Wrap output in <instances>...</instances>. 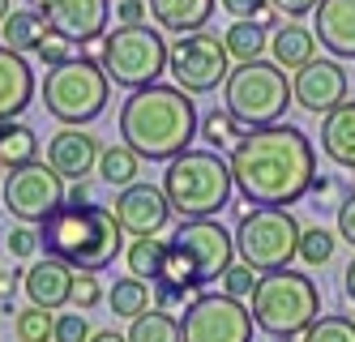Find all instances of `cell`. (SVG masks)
I'll use <instances>...</instances> for the list:
<instances>
[{
	"mask_svg": "<svg viewBox=\"0 0 355 342\" xmlns=\"http://www.w3.org/2000/svg\"><path fill=\"white\" fill-rule=\"evenodd\" d=\"M232 180L248 205H295L309 197L317 176V150L295 124H261L232 146Z\"/></svg>",
	"mask_w": 355,
	"mask_h": 342,
	"instance_id": "obj_1",
	"label": "cell"
},
{
	"mask_svg": "<svg viewBox=\"0 0 355 342\" xmlns=\"http://www.w3.org/2000/svg\"><path fill=\"white\" fill-rule=\"evenodd\" d=\"M197 103L180 86H141L120 103V142L141 154V163H171L197 137Z\"/></svg>",
	"mask_w": 355,
	"mask_h": 342,
	"instance_id": "obj_2",
	"label": "cell"
},
{
	"mask_svg": "<svg viewBox=\"0 0 355 342\" xmlns=\"http://www.w3.org/2000/svg\"><path fill=\"white\" fill-rule=\"evenodd\" d=\"M39 248L47 257L69 261L73 270L86 274H103L107 266H116V257L124 248V231L112 214V205H56L52 214L39 223Z\"/></svg>",
	"mask_w": 355,
	"mask_h": 342,
	"instance_id": "obj_3",
	"label": "cell"
},
{
	"mask_svg": "<svg viewBox=\"0 0 355 342\" xmlns=\"http://www.w3.org/2000/svg\"><path fill=\"white\" fill-rule=\"evenodd\" d=\"M163 193L171 214L180 219H214L227 210L236 193L232 180V163L223 159L218 150H184L175 154L163 171Z\"/></svg>",
	"mask_w": 355,
	"mask_h": 342,
	"instance_id": "obj_4",
	"label": "cell"
},
{
	"mask_svg": "<svg viewBox=\"0 0 355 342\" xmlns=\"http://www.w3.org/2000/svg\"><path fill=\"white\" fill-rule=\"evenodd\" d=\"M248 312L252 325L270 338H300L317 317H321V291L309 274L287 270H270L257 278L248 296Z\"/></svg>",
	"mask_w": 355,
	"mask_h": 342,
	"instance_id": "obj_5",
	"label": "cell"
},
{
	"mask_svg": "<svg viewBox=\"0 0 355 342\" xmlns=\"http://www.w3.org/2000/svg\"><path fill=\"white\" fill-rule=\"evenodd\" d=\"M223 108L232 112L244 128L278 124L287 116V108H295L287 69H278L274 60L236 65L232 73H227V82H223Z\"/></svg>",
	"mask_w": 355,
	"mask_h": 342,
	"instance_id": "obj_6",
	"label": "cell"
},
{
	"mask_svg": "<svg viewBox=\"0 0 355 342\" xmlns=\"http://www.w3.org/2000/svg\"><path fill=\"white\" fill-rule=\"evenodd\" d=\"M43 108L52 112L60 124H90L107 112V99H112V82L98 60L90 56H73L56 69H47L43 77Z\"/></svg>",
	"mask_w": 355,
	"mask_h": 342,
	"instance_id": "obj_7",
	"label": "cell"
},
{
	"mask_svg": "<svg viewBox=\"0 0 355 342\" xmlns=\"http://www.w3.org/2000/svg\"><path fill=\"white\" fill-rule=\"evenodd\" d=\"M107 82L120 90H141L155 86L167 73V39L150 22L137 26H116L112 35H103V51H98Z\"/></svg>",
	"mask_w": 355,
	"mask_h": 342,
	"instance_id": "obj_8",
	"label": "cell"
},
{
	"mask_svg": "<svg viewBox=\"0 0 355 342\" xmlns=\"http://www.w3.org/2000/svg\"><path fill=\"white\" fill-rule=\"evenodd\" d=\"M300 223L287 205H252L236 223V257L257 274L287 270L300 257Z\"/></svg>",
	"mask_w": 355,
	"mask_h": 342,
	"instance_id": "obj_9",
	"label": "cell"
},
{
	"mask_svg": "<svg viewBox=\"0 0 355 342\" xmlns=\"http://www.w3.org/2000/svg\"><path fill=\"white\" fill-rule=\"evenodd\" d=\"M167 73L175 77V86L189 94H210L227 82L232 73V56L218 35L210 31H189L175 35V43H167Z\"/></svg>",
	"mask_w": 355,
	"mask_h": 342,
	"instance_id": "obj_10",
	"label": "cell"
},
{
	"mask_svg": "<svg viewBox=\"0 0 355 342\" xmlns=\"http://www.w3.org/2000/svg\"><path fill=\"white\" fill-rule=\"evenodd\" d=\"M252 312L227 291H197L180 317L184 342H252Z\"/></svg>",
	"mask_w": 355,
	"mask_h": 342,
	"instance_id": "obj_11",
	"label": "cell"
},
{
	"mask_svg": "<svg viewBox=\"0 0 355 342\" xmlns=\"http://www.w3.org/2000/svg\"><path fill=\"white\" fill-rule=\"evenodd\" d=\"M64 176L47 163V159H35L26 167H13L5 176V210L21 223H43L56 205H64Z\"/></svg>",
	"mask_w": 355,
	"mask_h": 342,
	"instance_id": "obj_12",
	"label": "cell"
},
{
	"mask_svg": "<svg viewBox=\"0 0 355 342\" xmlns=\"http://www.w3.org/2000/svg\"><path fill=\"white\" fill-rule=\"evenodd\" d=\"M171 244L189 257V266L197 270L201 287L223 278L227 270H232V261H236V235L227 231L218 219H180Z\"/></svg>",
	"mask_w": 355,
	"mask_h": 342,
	"instance_id": "obj_13",
	"label": "cell"
},
{
	"mask_svg": "<svg viewBox=\"0 0 355 342\" xmlns=\"http://www.w3.org/2000/svg\"><path fill=\"white\" fill-rule=\"evenodd\" d=\"M112 214L120 223L124 235H133V240H146V235H159L167 223H171V205H167V193L163 184H129V189H120V197L112 201Z\"/></svg>",
	"mask_w": 355,
	"mask_h": 342,
	"instance_id": "obj_14",
	"label": "cell"
},
{
	"mask_svg": "<svg viewBox=\"0 0 355 342\" xmlns=\"http://www.w3.org/2000/svg\"><path fill=\"white\" fill-rule=\"evenodd\" d=\"M347 90H351L347 69L338 60H321V56H313L309 65L295 69V77H291L295 108L313 112V116H325V112H334L338 103H347Z\"/></svg>",
	"mask_w": 355,
	"mask_h": 342,
	"instance_id": "obj_15",
	"label": "cell"
},
{
	"mask_svg": "<svg viewBox=\"0 0 355 342\" xmlns=\"http://www.w3.org/2000/svg\"><path fill=\"white\" fill-rule=\"evenodd\" d=\"M35 9L52 22V31L73 39L78 47L98 43L107 35V17H112V0H39Z\"/></svg>",
	"mask_w": 355,
	"mask_h": 342,
	"instance_id": "obj_16",
	"label": "cell"
},
{
	"mask_svg": "<svg viewBox=\"0 0 355 342\" xmlns=\"http://www.w3.org/2000/svg\"><path fill=\"white\" fill-rule=\"evenodd\" d=\"M313 35L334 60H355V0H317Z\"/></svg>",
	"mask_w": 355,
	"mask_h": 342,
	"instance_id": "obj_17",
	"label": "cell"
},
{
	"mask_svg": "<svg viewBox=\"0 0 355 342\" xmlns=\"http://www.w3.org/2000/svg\"><path fill=\"white\" fill-rule=\"evenodd\" d=\"M98 146L82 124H64L60 133L47 142V163H52L64 180H86L98 167Z\"/></svg>",
	"mask_w": 355,
	"mask_h": 342,
	"instance_id": "obj_18",
	"label": "cell"
},
{
	"mask_svg": "<svg viewBox=\"0 0 355 342\" xmlns=\"http://www.w3.org/2000/svg\"><path fill=\"white\" fill-rule=\"evenodd\" d=\"M73 270L69 261H60V257H39L35 266L21 274V291H26V300L35 304V308H64L69 304V291H73Z\"/></svg>",
	"mask_w": 355,
	"mask_h": 342,
	"instance_id": "obj_19",
	"label": "cell"
},
{
	"mask_svg": "<svg viewBox=\"0 0 355 342\" xmlns=\"http://www.w3.org/2000/svg\"><path fill=\"white\" fill-rule=\"evenodd\" d=\"M35 99V69L21 51L0 43V120H17Z\"/></svg>",
	"mask_w": 355,
	"mask_h": 342,
	"instance_id": "obj_20",
	"label": "cell"
},
{
	"mask_svg": "<svg viewBox=\"0 0 355 342\" xmlns=\"http://www.w3.org/2000/svg\"><path fill=\"white\" fill-rule=\"evenodd\" d=\"M321 154L334 167L355 171V103L351 99L321 116Z\"/></svg>",
	"mask_w": 355,
	"mask_h": 342,
	"instance_id": "obj_21",
	"label": "cell"
},
{
	"mask_svg": "<svg viewBox=\"0 0 355 342\" xmlns=\"http://www.w3.org/2000/svg\"><path fill=\"white\" fill-rule=\"evenodd\" d=\"M214 5H218V0H146L155 26H159V31H171V35L206 31V22L214 17Z\"/></svg>",
	"mask_w": 355,
	"mask_h": 342,
	"instance_id": "obj_22",
	"label": "cell"
},
{
	"mask_svg": "<svg viewBox=\"0 0 355 342\" xmlns=\"http://www.w3.org/2000/svg\"><path fill=\"white\" fill-rule=\"evenodd\" d=\"M270 56H274L278 69H304L317 56V35L291 17V22H283V26L270 31Z\"/></svg>",
	"mask_w": 355,
	"mask_h": 342,
	"instance_id": "obj_23",
	"label": "cell"
},
{
	"mask_svg": "<svg viewBox=\"0 0 355 342\" xmlns=\"http://www.w3.org/2000/svg\"><path fill=\"white\" fill-rule=\"evenodd\" d=\"M47 35H52V22L43 17V9H9V17L0 22V43L21 56H35Z\"/></svg>",
	"mask_w": 355,
	"mask_h": 342,
	"instance_id": "obj_24",
	"label": "cell"
},
{
	"mask_svg": "<svg viewBox=\"0 0 355 342\" xmlns=\"http://www.w3.org/2000/svg\"><path fill=\"white\" fill-rule=\"evenodd\" d=\"M223 47L236 65H248V60H261L266 47H270V31L257 26L252 17H236L232 26L223 31Z\"/></svg>",
	"mask_w": 355,
	"mask_h": 342,
	"instance_id": "obj_25",
	"label": "cell"
},
{
	"mask_svg": "<svg viewBox=\"0 0 355 342\" xmlns=\"http://www.w3.org/2000/svg\"><path fill=\"white\" fill-rule=\"evenodd\" d=\"M39 159V133L21 120H0V167H26Z\"/></svg>",
	"mask_w": 355,
	"mask_h": 342,
	"instance_id": "obj_26",
	"label": "cell"
},
{
	"mask_svg": "<svg viewBox=\"0 0 355 342\" xmlns=\"http://www.w3.org/2000/svg\"><path fill=\"white\" fill-rule=\"evenodd\" d=\"M94 171H98L103 184H112V189H129V184H137V176H141V154L133 146H124V142L103 146V150H98V167Z\"/></svg>",
	"mask_w": 355,
	"mask_h": 342,
	"instance_id": "obj_27",
	"label": "cell"
},
{
	"mask_svg": "<svg viewBox=\"0 0 355 342\" xmlns=\"http://www.w3.org/2000/svg\"><path fill=\"white\" fill-rule=\"evenodd\" d=\"M129 342H184L180 338V317L175 312H163V308H146L141 317H133L129 334H124Z\"/></svg>",
	"mask_w": 355,
	"mask_h": 342,
	"instance_id": "obj_28",
	"label": "cell"
},
{
	"mask_svg": "<svg viewBox=\"0 0 355 342\" xmlns=\"http://www.w3.org/2000/svg\"><path fill=\"white\" fill-rule=\"evenodd\" d=\"M107 308L116 312V317H124V321H133V317H141L146 308H155L150 304V282H141V278H116L112 282V291H107Z\"/></svg>",
	"mask_w": 355,
	"mask_h": 342,
	"instance_id": "obj_29",
	"label": "cell"
},
{
	"mask_svg": "<svg viewBox=\"0 0 355 342\" xmlns=\"http://www.w3.org/2000/svg\"><path fill=\"white\" fill-rule=\"evenodd\" d=\"M163 257H167V240H159V235L133 240L129 253H124V261H129V274L141 278V282H155V278L163 274Z\"/></svg>",
	"mask_w": 355,
	"mask_h": 342,
	"instance_id": "obj_30",
	"label": "cell"
},
{
	"mask_svg": "<svg viewBox=\"0 0 355 342\" xmlns=\"http://www.w3.org/2000/svg\"><path fill=\"white\" fill-rule=\"evenodd\" d=\"M248 133V128L232 116V112H227V108H214V112H206V116H201V124H197V137H206V146L210 150H227V146H236L240 137Z\"/></svg>",
	"mask_w": 355,
	"mask_h": 342,
	"instance_id": "obj_31",
	"label": "cell"
},
{
	"mask_svg": "<svg viewBox=\"0 0 355 342\" xmlns=\"http://www.w3.org/2000/svg\"><path fill=\"white\" fill-rule=\"evenodd\" d=\"M300 342H355V321L347 312H321V317L300 334Z\"/></svg>",
	"mask_w": 355,
	"mask_h": 342,
	"instance_id": "obj_32",
	"label": "cell"
},
{
	"mask_svg": "<svg viewBox=\"0 0 355 342\" xmlns=\"http://www.w3.org/2000/svg\"><path fill=\"white\" fill-rule=\"evenodd\" d=\"M52 325H56V312H47V308H17L13 312V334L17 342H47L52 338Z\"/></svg>",
	"mask_w": 355,
	"mask_h": 342,
	"instance_id": "obj_33",
	"label": "cell"
},
{
	"mask_svg": "<svg viewBox=\"0 0 355 342\" xmlns=\"http://www.w3.org/2000/svg\"><path fill=\"white\" fill-rule=\"evenodd\" d=\"M334 244H338L334 231H325V227H304V231H300V261H304V266H325V261L334 257Z\"/></svg>",
	"mask_w": 355,
	"mask_h": 342,
	"instance_id": "obj_34",
	"label": "cell"
},
{
	"mask_svg": "<svg viewBox=\"0 0 355 342\" xmlns=\"http://www.w3.org/2000/svg\"><path fill=\"white\" fill-rule=\"evenodd\" d=\"M257 270H252V266H244V261H232V270H227L218 282H223V291L227 296H236V300H248L252 296V287H257Z\"/></svg>",
	"mask_w": 355,
	"mask_h": 342,
	"instance_id": "obj_35",
	"label": "cell"
},
{
	"mask_svg": "<svg viewBox=\"0 0 355 342\" xmlns=\"http://www.w3.org/2000/svg\"><path fill=\"white\" fill-rule=\"evenodd\" d=\"M90 321L82 312H60L56 325H52V342H90Z\"/></svg>",
	"mask_w": 355,
	"mask_h": 342,
	"instance_id": "obj_36",
	"label": "cell"
},
{
	"mask_svg": "<svg viewBox=\"0 0 355 342\" xmlns=\"http://www.w3.org/2000/svg\"><path fill=\"white\" fill-rule=\"evenodd\" d=\"M98 300H103V287H98V274H86V270H78V274H73L69 304H73V308H94Z\"/></svg>",
	"mask_w": 355,
	"mask_h": 342,
	"instance_id": "obj_37",
	"label": "cell"
},
{
	"mask_svg": "<svg viewBox=\"0 0 355 342\" xmlns=\"http://www.w3.org/2000/svg\"><path fill=\"white\" fill-rule=\"evenodd\" d=\"M73 47H78V43H73V39H64V35H47L43 43H39V51H35V56L47 65V69H56V65H64V60H73Z\"/></svg>",
	"mask_w": 355,
	"mask_h": 342,
	"instance_id": "obj_38",
	"label": "cell"
},
{
	"mask_svg": "<svg viewBox=\"0 0 355 342\" xmlns=\"http://www.w3.org/2000/svg\"><path fill=\"white\" fill-rule=\"evenodd\" d=\"M5 248H9L13 257H35V253H39V227H35V223L13 227V231L5 235Z\"/></svg>",
	"mask_w": 355,
	"mask_h": 342,
	"instance_id": "obj_39",
	"label": "cell"
},
{
	"mask_svg": "<svg viewBox=\"0 0 355 342\" xmlns=\"http://www.w3.org/2000/svg\"><path fill=\"white\" fill-rule=\"evenodd\" d=\"M150 304H155V308H163V312H171L175 304H184V291L159 278V282H150Z\"/></svg>",
	"mask_w": 355,
	"mask_h": 342,
	"instance_id": "obj_40",
	"label": "cell"
},
{
	"mask_svg": "<svg viewBox=\"0 0 355 342\" xmlns=\"http://www.w3.org/2000/svg\"><path fill=\"white\" fill-rule=\"evenodd\" d=\"M338 240L355 248V193L343 197V205H338Z\"/></svg>",
	"mask_w": 355,
	"mask_h": 342,
	"instance_id": "obj_41",
	"label": "cell"
},
{
	"mask_svg": "<svg viewBox=\"0 0 355 342\" xmlns=\"http://www.w3.org/2000/svg\"><path fill=\"white\" fill-rule=\"evenodd\" d=\"M146 17H150L146 0H116V22H120V26H137V22H146Z\"/></svg>",
	"mask_w": 355,
	"mask_h": 342,
	"instance_id": "obj_42",
	"label": "cell"
},
{
	"mask_svg": "<svg viewBox=\"0 0 355 342\" xmlns=\"http://www.w3.org/2000/svg\"><path fill=\"white\" fill-rule=\"evenodd\" d=\"M232 17H257L261 9H270V0H218Z\"/></svg>",
	"mask_w": 355,
	"mask_h": 342,
	"instance_id": "obj_43",
	"label": "cell"
},
{
	"mask_svg": "<svg viewBox=\"0 0 355 342\" xmlns=\"http://www.w3.org/2000/svg\"><path fill=\"white\" fill-rule=\"evenodd\" d=\"M270 5L283 13V17H304V13L317 9V0H270Z\"/></svg>",
	"mask_w": 355,
	"mask_h": 342,
	"instance_id": "obj_44",
	"label": "cell"
},
{
	"mask_svg": "<svg viewBox=\"0 0 355 342\" xmlns=\"http://www.w3.org/2000/svg\"><path fill=\"white\" fill-rule=\"evenodd\" d=\"M17 287H21V278H17V274H0V304H13Z\"/></svg>",
	"mask_w": 355,
	"mask_h": 342,
	"instance_id": "obj_45",
	"label": "cell"
},
{
	"mask_svg": "<svg viewBox=\"0 0 355 342\" xmlns=\"http://www.w3.org/2000/svg\"><path fill=\"white\" fill-rule=\"evenodd\" d=\"M64 201H73V205H82V201H90V184H86V180H73V189L64 193Z\"/></svg>",
	"mask_w": 355,
	"mask_h": 342,
	"instance_id": "obj_46",
	"label": "cell"
},
{
	"mask_svg": "<svg viewBox=\"0 0 355 342\" xmlns=\"http://www.w3.org/2000/svg\"><path fill=\"white\" fill-rule=\"evenodd\" d=\"M309 193H317V197H325V193H334V180H329V176H313V184H309Z\"/></svg>",
	"mask_w": 355,
	"mask_h": 342,
	"instance_id": "obj_47",
	"label": "cell"
},
{
	"mask_svg": "<svg viewBox=\"0 0 355 342\" xmlns=\"http://www.w3.org/2000/svg\"><path fill=\"white\" fill-rule=\"evenodd\" d=\"M343 291H347V300L355 304V261H351V266L343 270Z\"/></svg>",
	"mask_w": 355,
	"mask_h": 342,
	"instance_id": "obj_48",
	"label": "cell"
},
{
	"mask_svg": "<svg viewBox=\"0 0 355 342\" xmlns=\"http://www.w3.org/2000/svg\"><path fill=\"white\" fill-rule=\"evenodd\" d=\"M90 342H129V338L116 334V330H94V334H90Z\"/></svg>",
	"mask_w": 355,
	"mask_h": 342,
	"instance_id": "obj_49",
	"label": "cell"
},
{
	"mask_svg": "<svg viewBox=\"0 0 355 342\" xmlns=\"http://www.w3.org/2000/svg\"><path fill=\"white\" fill-rule=\"evenodd\" d=\"M9 9H13V0H0V22L9 17Z\"/></svg>",
	"mask_w": 355,
	"mask_h": 342,
	"instance_id": "obj_50",
	"label": "cell"
},
{
	"mask_svg": "<svg viewBox=\"0 0 355 342\" xmlns=\"http://www.w3.org/2000/svg\"><path fill=\"white\" fill-rule=\"evenodd\" d=\"M274 342H295V338H274Z\"/></svg>",
	"mask_w": 355,
	"mask_h": 342,
	"instance_id": "obj_51",
	"label": "cell"
},
{
	"mask_svg": "<svg viewBox=\"0 0 355 342\" xmlns=\"http://www.w3.org/2000/svg\"><path fill=\"white\" fill-rule=\"evenodd\" d=\"M0 274H5V270H0Z\"/></svg>",
	"mask_w": 355,
	"mask_h": 342,
	"instance_id": "obj_52",
	"label": "cell"
},
{
	"mask_svg": "<svg viewBox=\"0 0 355 342\" xmlns=\"http://www.w3.org/2000/svg\"><path fill=\"white\" fill-rule=\"evenodd\" d=\"M0 171H5V167H0Z\"/></svg>",
	"mask_w": 355,
	"mask_h": 342,
	"instance_id": "obj_53",
	"label": "cell"
},
{
	"mask_svg": "<svg viewBox=\"0 0 355 342\" xmlns=\"http://www.w3.org/2000/svg\"><path fill=\"white\" fill-rule=\"evenodd\" d=\"M35 5H39V0H35Z\"/></svg>",
	"mask_w": 355,
	"mask_h": 342,
	"instance_id": "obj_54",
	"label": "cell"
}]
</instances>
